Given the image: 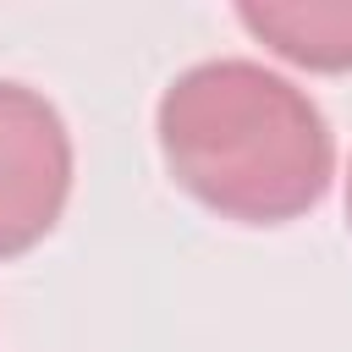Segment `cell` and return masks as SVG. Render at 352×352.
Here are the masks:
<instances>
[{"label": "cell", "instance_id": "cell-2", "mask_svg": "<svg viewBox=\"0 0 352 352\" xmlns=\"http://www.w3.org/2000/svg\"><path fill=\"white\" fill-rule=\"evenodd\" d=\"M72 192V138L60 110L0 77V258L28 253L50 236Z\"/></svg>", "mask_w": 352, "mask_h": 352}, {"label": "cell", "instance_id": "cell-4", "mask_svg": "<svg viewBox=\"0 0 352 352\" xmlns=\"http://www.w3.org/2000/svg\"><path fill=\"white\" fill-rule=\"evenodd\" d=\"M346 220H352V176H346Z\"/></svg>", "mask_w": 352, "mask_h": 352}, {"label": "cell", "instance_id": "cell-3", "mask_svg": "<svg viewBox=\"0 0 352 352\" xmlns=\"http://www.w3.org/2000/svg\"><path fill=\"white\" fill-rule=\"evenodd\" d=\"M236 22L308 72H352V0H242Z\"/></svg>", "mask_w": 352, "mask_h": 352}, {"label": "cell", "instance_id": "cell-1", "mask_svg": "<svg viewBox=\"0 0 352 352\" xmlns=\"http://www.w3.org/2000/svg\"><path fill=\"white\" fill-rule=\"evenodd\" d=\"M154 132L170 176L204 209L242 226L308 214L336 176V138L319 104L242 55L187 66L160 94Z\"/></svg>", "mask_w": 352, "mask_h": 352}]
</instances>
